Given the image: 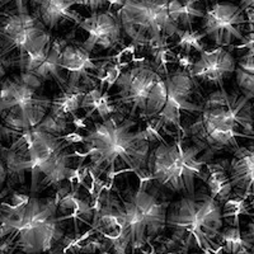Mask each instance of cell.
<instances>
[{"instance_id":"obj_6","label":"cell","mask_w":254,"mask_h":254,"mask_svg":"<svg viewBox=\"0 0 254 254\" xmlns=\"http://www.w3.org/2000/svg\"><path fill=\"white\" fill-rule=\"evenodd\" d=\"M63 219L58 212L56 194L41 199L29 193L20 205L0 202V224L14 240V251L27 254L45 253L61 248L65 239Z\"/></svg>"},{"instance_id":"obj_34","label":"cell","mask_w":254,"mask_h":254,"mask_svg":"<svg viewBox=\"0 0 254 254\" xmlns=\"http://www.w3.org/2000/svg\"><path fill=\"white\" fill-rule=\"evenodd\" d=\"M5 183H6V168L3 162V159L0 158V194H1V192L4 190Z\"/></svg>"},{"instance_id":"obj_16","label":"cell","mask_w":254,"mask_h":254,"mask_svg":"<svg viewBox=\"0 0 254 254\" xmlns=\"http://www.w3.org/2000/svg\"><path fill=\"white\" fill-rule=\"evenodd\" d=\"M237 61L226 47L217 46L216 49L199 52V56L192 63L190 74L197 84L205 83L214 87L224 88L225 79L234 74Z\"/></svg>"},{"instance_id":"obj_30","label":"cell","mask_w":254,"mask_h":254,"mask_svg":"<svg viewBox=\"0 0 254 254\" xmlns=\"http://www.w3.org/2000/svg\"><path fill=\"white\" fill-rule=\"evenodd\" d=\"M243 239L251 246V252H254V217L247 224L246 230L242 231Z\"/></svg>"},{"instance_id":"obj_28","label":"cell","mask_w":254,"mask_h":254,"mask_svg":"<svg viewBox=\"0 0 254 254\" xmlns=\"http://www.w3.org/2000/svg\"><path fill=\"white\" fill-rule=\"evenodd\" d=\"M87 243L84 246L79 247L80 253H107L111 249V244L103 235L99 234V237H88Z\"/></svg>"},{"instance_id":"obj_27","label":"cell","mask_w":254,"mask_h":254,"mask_svg":"<svg viewBox=\"0 0 254 254\" xmlns=\"http://www.w3.org/2000/svg\"><path fill=\"white\" fill-rule=\"evenodd\" d=\"M235 81L240 92L246 95L247 98L254 101V74L243 71L235 67Z\"/></svg>"},{"instance_id":"obj_9","label":"cell","mask_w":254,"mask_h":254,"mask_svg":"<svg viewBox=\"0 0 254 254\" xmlns=\"http://www.w3.org/2000/svg\"><path fill=\"white\" fill-rule=\"evenodd\" d=\"M171 0H124L116 12L122 32L132 41V46L150 49L168 44L179 28L172 19Z\"/></svg>"},{"instance_id":"obj_4","label":"cell","mask_w":254,"mask_h":254,"mask_svg":"<svg viewBox=\"0 0 254 254\" xmlns=\"http://www.w3.org/2000/svg\"><path fill=\"white\" fill-rule=\"evenodd\" d=\"M197 119L183 128L190 137L211 155L224 149H237V137L254 136V104L240 90L219 88L203 99Z\"/></svg>"},{"instance_id":"obj_25","label":"cell","mask_w":254,"mask_h":254,"mask_svg":"<svg viewBox=\"0 0 254 254\" xmlns=\"http://www.w3.org/2000/svg\"><path fill=\"white\" fill-rule=\"evenodd\" d=\"M219 243L225 253L242 254L251 252V246L243 239L239 224H234V226H228L225 229L222 228L219 235Z\"/></svg>"},{"instance_id":"obj_10","label":"cell","mask_w":254,"mask_h":254,"mask_svg":"<svg viewBox=\"0 0 254 254\" xmlns=\"http://www.w3.org/2000/svg\"><path fill=\"white\" fill-rule=\"evenodd\" d=\"M117 92L115 103L128 108L132 117L150 120L155 117L167 99V84L164 75L149 64H136L121 72L116 80Z\"/></svg>"},{"instance_id":"obj_32","label":"cell","mask_w":254,"mask_h":254,"mask_svg":"<svg viewBox=\"0 0 254 254\" xmlns=\"http://www.w3.org/2000/svg\"><path fill=\"white\" fill-rule=\"evenodd\" d=\"M239 45H233V47L239 50L254 49V32H248V35L244 36L242 38V41H239Z\"/></svg>"},{"instance_id":"obj_3","label":"cell","mask_w":254,"mask_h":254,"mask_svg":"<svg viewBox=\"0 0 254 254\" xmlns=\"http://www.w3.org/2000/svg\"><path fill=\"white\" fill-rule=\"evenodd\" d=\"M224 228L222 206L202 190L190 194H182L169 203L165 219L167 237H162L160 251L163 253H190L202 251L219 253L221 246L219 235Z\"/></svg>"},{"instance_id":"obj_7","label":"cell","mask_w":254,"mask_h":254,"mask_svg":"<svg viewBox=\"0 0 254 254\" xmlns=\"http://www.w3.org/2000/svg\"><path fill=\"white\" fill-rule=\"evenodd\" d=\"M214 155L199 145L186 144L182 137L172 142L160 141L147 159V174L163 190L173 193L190 194L196 190L197 179L202 178L205 165Z\"/></svg>"},{"instance_id":"obj_29","label":"cell","mask_w":254,"mask_h":254,"mask_svg":"<svg viewBox=\"0 0 254 254\" xmlns=\"http://www.w3.org/2000/svg\"><path fill=\"white\" fill-rule=\"evenodd\" d=\"M237 67L249 74H254V49L247 50L246 54L238 61Z\"/></svg>"},{"instance_id":"obj_11","label":"cell","mask_w":254,"mask_h":254,"mask_svg":"<svg viewBox=\"0 0 254 254\" xmlns=\"http://www.w3.org/2000/svg\"><path fill=\"white\" fill-rule=\"evenodd\" d=\"M51 40V32L26 5L0 13V55L10 66L22 56L42 50Z\"/></svg>"},{"instance_id":"obj_26","label":"cell","mask_w":254,"mask_h":254,"mask_svg":"<svg viewBox=\"0 0 254 254\" xmlns=\"http://www.w3.org/2000/svg\"><path fill=\"white\" fill-rule=\"evenodd\" d=\"M83 95L84 92H66V90H63V94L60 97H56L55 99H52L51 103L58 108H60L63 112L75 117V112L80 108V102Z\"/></svg>"},{"instance_id":"obj_20","label":"cell","mask_w":254,"mask_h":254,"mask_svg":"<svg viewBox=\"0 0 254 254\" xmlns=\"http://www.w3.org/2000/svg\"><path fill=\"white\" fill-rule=\"evenodd\" d=\"M72 5H75V0H40L38 18L50 32L58 28L65 20L78 24L81 17L76 12H72Z\"/></svg>"},{"instance_id":"obj_1","label":"cell","mask_w":254,"mask_h":254,"mask_svg":"<svg viewBox=\"0 0 254 254\" xmlns=\"http://www.w3.org/2000/svg\"><path fill=\"white\" fill-rule=\"evenodd\" d=\"M164 141L158 131L147 126L140 128L132 116L116 111L101 121L93 122L87 133L81 136V159L89 158L88 172L94 178L106 176L112 179L120 173L133 172L145 176L151 142Z\"/></svg>"},{"instance_id":"obj_24","label":"cell","mask_w":254,"mask_h":254,"mask_svg":"<svg viewBox=\"0 0 254 254\" xmlns=\"http://www.w3.org/2000/svg\"><path fill=\"white\" fill-rule=\"evenodd\" d=\"M173 47L181 50L182 55H190V52H201L205 50V44L202 40L205 38L201 31H194L193 28H177L174 32Z\"/></svg>"},{"instance_id":"obj_22","label":"cell","mask_w":254,"mask_h":254,"mask_svg":"<svg viewBox=\"0 0 254 254\" xmlns=\"http://www.w3.org/2000/svg\"><path fill=\"white\" fill-rule=\"evenodd\" d=\"M199 4L201 1L197 0H171L169 10L174 23L179 28H192L194 20L202 18L205 14V10Z\"/></svg>"},{"instance_id":"obj_2","label":"cell","mask_w":254,"mask_h":254,"mask_svg":"<svg viewBox=\"0 0 254 254\" xmlns=\"http://www.w3.org/2000/svg\"><path fill=\"white\" fill-rule=\"evenodd\" d=\"M70 142L63 136L31 128L18 135L9 146H0V158L6 168V190L4 197L14 186L26 183L31 174V194H40L49 187L58 188L71 176Z\"/></svg>"},{"instance_id":"obj_38","label":"cell","mask_w":254,"mask_h":254,"mask_svg":"<svg viewBox=\"0 0 254 254\" xmlns=\"http://www.w3.org/2000/svg\"><path fill=\"white\" fill-rule=\"evenodd\" d=\"M197 1H210V3H214V1H217V0H197Z\"/></svg>"},{"instance_id":"obj_37","label":"cell","mask_w":254,"mask_h":254,"mask_svg":"<svg viewBox=\"0 0 254 254\" xmlns=\"http://www.w3.org/2000/svg\"><path fill=\"white\" fill-rule=\"evenodd\" d=\"M32 1H35V3H40V0H32ZM15 5H17V8H22V6L24 5L23 0H15Z\"/></svg>"},{"instance_id":"obj_35","label":"cell","mask_w":254,"mask_h":254,"mask_svg":"<svg viewBox=\"0 0 254 254\" xmlns=\"http://www.w3.org/2000/svg\"><path fill=\"white\" fill-rule=\"evenodd\" d=\"M9 66H10V65H9V63L6 61V59H4L3 56L0 55V80L3 78H5L6 70H8Z\"/></svg>"},{"instance_id":"obj_12","label":"cell","mask_w":254,"mask_h":254,"mask_svg":"<svg viewBox=\"0 0 254 254\" xmlns=\"http://www.w3.org/2000/svg\"><path fill=\"white\" fill-rule=\"evenodd\" d=\"M167 84V99L162 111L150 119L149 126L155 131L164 130L172 127L176 131H183V113H198L202 110L201 104L192 101L198 84L190 76L187 69H177L164 74Z\"/></svg>"},{"instance_id":"obj_23","label":"cell","mask_w":254,"mask_h":254,"mask_svg":"<svg viewBox=\"0 0 254 254\" xmlns=\"http://www.w3.org/2000/svg\"><path fill=\"white\" fill-rule=\"evenodd\" d=\"M33 128L37 130L45 131L51 135L55 136H64L69 132L70 122H69V115L58 108L56 106L51 103L49 111H47L46 116H45L42 121Z\"/></svg>"},{"instance_id":"obj_14","label":"cell","mask_w":254,"mask_h":254,"mask_svg":"<svg viewBox=\"0 0 254 254\" xmlns=\"http://www.w3.org/2000/svg\"><path fill=\"white\" fill-rule=\"evenodd\" d=\"M78 26L87 33V38L78 45L90 54L116 49L122 40L120 19L111 10L93 12L90 17L81 18Z\"/></svg>"},{"instance_id":"obj_8","label":"cell","mask_w":254,"mask_h":254,"mask_svg":"<svg viewBox=\"0 0 254 254\" xmlns=\"http://www.w3.org/2000/svg\"><path fill=\"white\" fill-rule=\"evenodd\" d=\"M44 81L33 72L0 80V117L8 128L26 132L37 126L49 111L52 99L42 94Z\"/></svg>"},{"instance_id":"obj_5","label":"cell","mask_w":254,"mask_h":254,"mask_svg":"<svg viewBox=\"0 0 254 254\" xmlns=\"http://www.w3.org/2000/svg\"><path fill=\"white\" fill-rule=\"evenodd\" d=\"M121 202L122 229L113 242V253H135L151 246L165 233V219L169 201L150 177L142 176L139 187L121 193L116 190Z\"/></svg>"},{"instance_id":"obj_36","label":"cell","mask_w":254,"mask_h":254,"mask_svg":"<svg viewBox=\"0 0 254 254\" xmlns=\"http://www.w3.org/2000/svg\"><path fill=\"white\" fill-rule=\"evenodd\" d=\"M239 6L243 10L246 8H249V6H254V0H240Z\"/></svg>"},{"instance_id":"obj_21","label":"cell","mask_w":254,"mask_h":254,"mask_svg":"<svg viewBox=\"0 0 254 254\" xmlns=\"http://www.w3.org/2000/svg\"><path fill=\"white\" fill-rule=\"evenodd\" d=\"M80 108L84 111H88V116L97 112L101 120L106 119L111 113L119 111V107L116 106L113 99L111 98V95L108 94V90L103 92L102 88L97 89V87L90 88L84 93L80 102Z\"/></svg>"},{"instance_id":"obj_31","label":"cell","mask_w":254,"mask_h":254,"mask_svg":"<svg viewBox=\"0 0 254 254\" xmlns=\"http://www.w3.org/2000/svg\"><path fill=\"white\" fill-rule=\"evenodd\" d=\"M104 3H107L106 0H75L76 5H83L88 8L90 12H97Z\"/></svg>"},{"instance_id":"obj_18","label":"cell","mask_w":254,"mask_h":254,"mask_svg":"<svg viewBox=\"0 0 254 254\" xmlns=\"http://www.w3.org/2000/svg\"><path fill=\"white\" fill-rule=\"evenodd\" d=\"M67 187L61 183L58 187L56 198H58V212L63 221L72 220L75 228V237L79 235V224L90 225V220H93L94 208L90 205L89 199L80 194L79 186L76 190H67Z\"/></svg>"},{"instance_id":"obj_33","label":"cell","mask_w":254,"mask_h":254,"mask_svg":"<svg viewBox=\"0 0 254 254\" xmlns=\"http://www.w3.org/2000/svg\"><path fill=\"white\" fill-rule=\"evenodd\" d=\"M247 17V26H248V32H254V6L244 9Z\"/></svg>"},{"instance_id":"obj_17","label":"cell","mask_w":254,"mask_h":254,"mask_svg":"<svg viewBox=\"0 0 254 254\" xmlns=\"http://www.w3.org/2000/svg\"><path fill=\"white\" fill-rule=\"evenodd\" d=\"M229 178L235 196L247 198L254 192V144L238 146L229 162Z\"/></svg>"},{"instance_id":"obj_15","label":"cell","mask_w":254,"mask_h":254,"mask_svg":"<svg viewBox=\"0 0 254 254\" xmlns=\"http://www.w3.org/2000/svg\"><path fill=\"white\" fill-rule=\"evenodd\" d=\"M92 54L79 45L66 44L61 50V67L69 72L66 92H87L97 87V70L101 64H95Z\"/></svg>"},{"instance_id":"obj_19","label":"cell","mask_w":254,"mask_h":254,"mask_svg":"<svg viewBox=\"0 0 254 254\" xmlns=\"http://www.w3.org/2000/svg\"><path fill=\"white\" fill-rule=\"evenodd\" d=\"M201 181L206 183L211 196L221 205L233 196V187L229 178V160L226 159L207 163L203 169Z\"/></svg>"},{"instance_id":"obj_13","label":"cell","mask_w":254,"mask_h":254,"mask_svg":"<svg viewBox=\"0 0 254 254\" xmlns=\"http://www.w3.org/2000/svg\"><path fill=\"white\" fill-rule=\"evenodd\" d=\"M201 19V32L215 46H233L234 42L244 37L246 13L231 1H214Z\"/></svg>"}]
</instances>
